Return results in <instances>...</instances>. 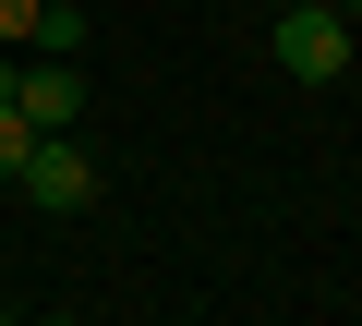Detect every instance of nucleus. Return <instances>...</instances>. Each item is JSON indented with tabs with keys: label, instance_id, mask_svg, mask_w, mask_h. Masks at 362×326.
<instances>
[{
	"label": "nucleus",
	"instance_id": "3",
	"mask_svg": "<svg viewBox=\"0 0 362 326\" xmlns=\"http://www.w3.org/2000/svg\"><path fill=\"white\" fill-rule=\"evenodd\" d=\"M13 182H25V206H49V218H73V206H97V157H85L73 133H37Z\"/></svg>",
	"mask_w": 362,
	"mask_h": 326
},
{
	"label": "nucleus",
	"instance_id": "2",
	"mask_svg": "<svg viewBox=\"0 0 362 326\" xmlns=\"http://www.w3.org/2000/svg\"><path fill=\"white\" fill-rule=\"evenodd\" d=\"M0 97H13V109H25L37 133H73V121L97 109V85H85V73H73L61 49H37V61H13V73H0Z\"/></svg>",
	"mask_w": 362,
	"mask_h": 326
},
{
	"label": "nucleus",
	"instance_id": "4",
	"mask_svg": "<svg viewBox=\"0 0 362 326\" xmlns=\"http://www.w3.org/2000/svg\"><path fill=\"white\" fill-rule=\"evenodd\" d=\"M37 49H61V61L85 49V13H73V0H37Z\"/></svg>",
	"mask_w": 362,
	"mask_h": 326
},
{
	"label": "nucleus",
	"instance_id": "6",
	"mask_svg": "<svg viewBox=\"0 0 362 326\" xmlns=\"http://www.w3.org/2000/svg\"><path fill=\"white\" fill-rule=\"evenodd\" d=\"M37 37V0H0V49H25Z\"/></svg>",
	"mask_w": 362,
	"mask_h": 326
},
{
	"label": "nucleus",
	"instance_id": "7",
	"mask_svg": "<svg viewBox=\"0 0 362 326\" xmlns=\"http://www.w3.org/2000/svg\"><path fill=\"white\" fill-rule=\"evenodd\" d=\"M338 13H362V0H338Z\"/></svg>",
	"mask_w": 362,
	"mask_h": 326
},
{
	"label": "nucleus",
	"instance_id": "1",
	"mask_svg": "<svg viewBox=\"0 0 362 326\" xmlns=\"http://www.w3.org/2000/svg\"><path fill=\"white\" fill-rule=\"evenodd\" d=\"M278 73L290 85H338L350 73V13H338V0H290V13H278Z\"/></svg>",
	"mask_w": 362,
	"mask_h": 326
},
{
	"label": "nucleus",
	"instance_id": "5",
	"mask_svg": "<svg viewBox=\"0 0 362 326\" xmlns=\"http://www.w3.org/2000/svg\"><path fill=\"white\" fill-rule=\"evenodd\" d=\"M25 145H37V121H25L13 97H0V182H13V170H25Z\"/></svg>",
	"mask_w": 362,
	"mask_h": 326
},
{
	"label": "nucleus",
	"instance_id": "8",
	"mask_svg": "<svg viewBox=\"0 0 362 326\" xmlns=\"http://www.w3.org/2000/svg\"><path fill=\"white\" fill-rule=\"evenodd\" d=\"M0 314H13V302H0Z\"/></svg>",
	"mask_w": 362,
	"mask_h": 326
}]
</instances>
